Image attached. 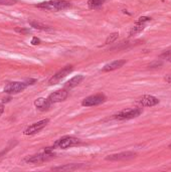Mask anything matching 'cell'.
<instances>
[{
    "label": "cell",
    "instance_id": "cell-1",
    "mask_svg": "<svg viewBox=\"0 0 171 172\" xmlns=\"http://www.w3.org/2000/svg\"><path fill=\"white\" fill-rule=\"evenodd\" d=\"M36 6L47 10H64L71 7V3L64 1V0H50V1L36 4Z\"/></svg>",
    "mask_w": 171,
    "mask_h": 172
},
{
    "label": "cell",
    "instance_id": "cell-2",
    "mask_svg": "<svg viewBox=\"0 0 171 172\" xmlns=\"http://www.w3.org/2000/svg\"><path fill=\"white\" fill-rule=\"evenodd\" d=\"M141 113H142L141 108L125 109L118 114L114 115V119H116V120H130V119H133V118L140 116Z\"/></svg>",
    "mask_w": 171,
    "mask_h": 172
},
{
    "label": "cell",
    "instance_id": "cell-3",
    "mask_svg": "<svg viewBox=\"0 0 171 172\" xmlns=\"http://www.w3.org/2000/svg\"><path fill=\"white\" fill-rule=\"evenodd\" d=\"M55 157V154L51 152V148H46L45 151L43 153H39V154H36L31 157H28L25 161L28 163H41L51 159V158Z\"/></svg>",
    "mask_w": 171,
    "mask_h": 172
},
{
    "label": "cell",
    "instance_id": "cell-4",
    "mask_svg": "<svg viewBox=\"0 0 171 172\" xmlns=\"http://www.w3.org/2000/svg\"><path fill=\"white\" fill-rule=\"evenodd\" d=\"M73 65H67V67L63 68L60 70H59L58 73L55 74L54 76H52L50 81H49V85L50 86H52V85H55V84H58L59 82H60L63 79H64L65 77L68 76V74H69L72 72H73Z\"/></svg>",
    "mask_w": 171,
    "mask_h": 172
},
{
    "label": "cell",
    "instance_id": "cell-5",
    "mask_svg": "<svg viewBox=\"0 0 171 172\" xmlns=\"http://www.w3.org/2000/svg\"><path fill=\"white\" fill-rule=\"evenodd\" d=\"M26 87H27V84L25 82H12L4 88V92L9 95H15L24 91Z\"/></svg>",
    "mask_w": 171,
    "mask_h": 172
},
{
    "label": "cell",
    "instance_id": "cell-6",
    "mask_svg": "<svg viewBox=\"0 0 171 172\" xmlns=\"http://www.w3.org/2000/svg\"><path fill=\"white\" fill-rule=\"evenodd\" d=\"M137 154L131 151H126V152H121L117 154H111L106 157L107 161H127L131 160L136 157Z\"/></svg>",
    "mask_w": 171,
    "mask_h": 172
},
{
    "label": "cell",
    "instance_id": "cell-7",
    "mask_svg": "<svg viewBox=\"0 0 171 172\" xmlns=\"http://www.w3.org/2000/svg\"><path fill=\"white\" fill-rule=\"evenodd\" d=\"M105 101H106V97L103 94H97L86 98L82 102V105L84 107H93V106H98L100 104H103Z\"/></svg>",
    "mask_w": 171,
    "mask_h": 172
},
{
    "label": "cell",
    "instance_id": "cell-8",
    "mask_svg": "<svg viewBox=\"0 0 171 172\" xmlns=\"http://www.w3.org/2000/svg\"><path fill=\"white\" fill-rule=\"evenodd\" d=\"M49 122H50L49 119H45V120H41V121H38L36 123H34V124L30 125V126H28L27 128H26V129L24 130V132H23V134L26 135V136L36 134L40 130H42L43 128L47 125V123Z\"/></svg>",
    "mask_w": 171,
    "mask_h": 172
},
{
    "label": "cell",
    "instance_id": "cell-9",
    "mask_svg": "<svg viewBox=\"0 0 171 172\" xmlns=\"http://www.w3.org/2000/svg\"><path fill=\"white\" fill-rule=\"evenodd\" d=\"M80 143V140L72 137V136H64L61 139H59L58 142H55V146H59L61 149H67L69 147H73V146H76Z\"/></svg>",
    "mask_w": 171,
    "mask_h": 172
},
{
    "label": "cell",
    "instance_id": "cell-10",
    "mask_svg": "<svg viewBox=\"0 0 171 172\" xmlns=\"http://www.w3.org/2000/svg\"><path fill=\"white\" fill-rule=\"evenodd\" d=\"M67 98H68V92L64 89L55 91L49 96V100L51 103H59L61 102V101H64Z\"/></svg>",
    "mask_w": 171,
    "mask_h": 172
},
{
    "label": "cell",
    "instance_id": "cell-11",
    "mask_svg": "<svg viewBox=\"0 0 171 172\" xmlns=\"http://www.w3.org/2000/svg\"><path fill=\"white\" fill-rule=\"evenodd\" d=\"M159 103V100L156 98V97H153V96H143L141 97L139 100H138V104H140L143 107H153Z\"/></svg>",
    "mask_w": 171,
    "mask_h": 172
},
{
    "label": "cell",
    "instance_id": "cell-12",
    "mask_svg": "<svg viewBox=\"0 0 171 172\" xmlns=\"http://www.w3.org/2000/svg\"><path fill=\"white\" fill-rule=\"evenodd\" d=\"M51 102L49 99H45V98H38L37 100L34 101V106L39 110V111H47L50 106H51Z\"/></svg>",
    "mask_w": 171,
    "mask_h": 172
},
{
    "label": "cell",
    "instance_id": "cell-13",
    "mask_svg": "<svg viewBox=\"0 0 171 172\" xmlns=\"http://www.w3.org/2000/svg\"><path fill=\"white\" fill-rule=\"evenodd\" d=\"M126 64V60H114L110 64H107L106 65H104V68L102 69L103 72H111V70H115L117 69H120Z\"/></svg>",
    "mask_w": 171,
    "mask_h": 172
},
{
    "label": "cell",
    "instance_id": "cell-14",
    "mask_svg": "<svg viewBox=\"0 0 171 172\" xmlns=\"http://www.w3.org/2000/svg\"><path fill=\"white\" fill-rule=\"evenodd\" d=\"M83 80H84V76L83 74H78V76L74 77L73 79H71V80L65 83L64 88L65 89H73V88L77 87L78 84H81Z\"/></svg>",
    "mask_w": 171,
    "mask_h": 172
},
{
    "label": "cell",
    "instance_id": "cell-15",
    "mask_svg": "<svg viewBox=\"0 0 171 172\" xmlns=\"http://www.w3.org/2000/svg\"><path fill=\"white\" fill-rule=\"evenodd\" d=\"M82 164H65L64 166L59 167H54L52 170H59V171H74L82 168Z\"/></svg>",
    "mask_w": 171,
    "mask_h": 172
},
{
    "label": "cell",
    "instance_id": "cell-16",
    "mask_svg": "<svg viewBox=\"0 0 171 172\" xmlns=\"http://www.w3.org/2000/svg\"><path fill=\"white\" fill-rule=\"evenodd\" d=\"M144 28H145V23H138V22H136L135 25L133 26L132 28H131L130 32H129V35H130V36H133V35L137 34L139 32H141Z\"/></svg>",
    "mask_w": 171,
    "mask_h": 172
},
{
    "label": "cell",
    "instance_id": "cell-17",
    "mask_svg": "<svg viewBox=\"0 0 171 172\" xmlns=\"http://www.w3.org/2000/svg\"><path fill=\"white\" fill-rule=\"evenodd\" d=\"M106 0H89L88 1V6L91 9H95V8H98L100 6H102L105 3Z\"/></svg>",
    "mask_w": 171,
    "mask_h": 172
},
{
    "label": "cell",
    "instance_id": "cell-18",
    "mask_svg": "<svg viewBox=\"0 0 171 172\" xmlns=\"http://www.w3.org/2000/svg\"><path fill=\"white\" fill-rule=\"evenodd\" d=\"M30 25L32 26L33 28H36V29H40V30H51V28L50 26L45 25L40 22H36V21H31L30 22Z\"/></svg>",
    "mask_w": 171,
    "mask_h": 172
},
{
    "label": "cell",
    "instance_id": "cell-19",
    "mask_svg": "<svg viewBox=\"0 0 171 172\" xmlns=\"http://www.w3.org/2000/svg\"><path fill=\"white\" fill-rule=\"evenodd\" d=\"M118 36H119V33L118 32H114L112 34H110L109 36L107 37L106 41H105V45H109V43H113L114 41H116V39L118 38Z\"/></svg>",
    "mask_w": 171,
    "mask_h": 172
},
{
    "label": "cell",
    "instance_id": "cell-20",
    "mask_svg": "<svg viewBox=\"0 0 171 172\" xmlns=\"http://www.w3.org/2000/svg\"><path fill=\"white\" fill-rule=\"evenodd\" d=\"M16 2V0H0V5H13Z\"/></svg>",
    "mask_w": 171,
    "mask_h": 172
},
{
    "label": "cell",
    "instance_id": "cell-21",
    "mask_svg": "<svg viewBox=\"0 0 171 172\" xmlns=\"http://www.w3.org/2000/svg\"><path fill=\"white\" fill-rule=\"evenodd\" d=\"M161 57H163L164 60H168L171 63V51H166V52H163V54L161 55Z\"/></svg>",
    "mask_w": 171,
    "mask_h": 172
},
{
    "label": "cell",
    "instance_id": "cell-22",
    "mask_svg": "<svg viewBox=\"0 0 171 172\" xmlns=\"http://www.w3.org/2000/svg\"><path fill=\"white\" fill-rule=\"evenodd\" d=\"M150 20H151L150 17L142 16V17H140V18L136 21V22H138V23H146V22H148V21H150Z\"/></svg>",
    "mask_w": 171,
    "mask_h": 172
},
{
    "label": "cell",
    "instance_id": "cell-23",
    "mask_svg": "<svg viewBox=\"0 0 171 172\" xmlns=\"http://www.w3.org/2000/svg\"><path fill=\"white\" fill-rule=\"evenodd\" d=\"M15 31L16 32H19V33H23V34H27L30 32V30L27 28H20V27H16L15 28Z\"/></svg>",
    "mask_w": 171,
    "mask_h": 172
},
{
    "label": "cell",
    "instance_id": "cell-24",
    "mask_svg": "<svg viewBox=\"0 0 171 172\" xmlns=\"http://www.w3.org/2000/svg\"><path fill=\"white\" fill-rule=\"evenodd\" d=\"M31 43H32L33 45H39V43H40V39L37 38V37H33L32 41H31Z\"/></svg>",
    "mask_w": 171,
    "mask_h": 172
},
{
    "label": "cell",
    "instance_id": "cell-25",
    "mask_svg": "<svg viewBox=\"0 0 171 172\" xmlns=\"http://www.w3.org/2000/svg\"><path fill=\"white\" fill-rule=\"evenodd\" d=\"M164 80H165V82H167V83L171 84V74H167V76H166V77L164 78Z\"/></svg>",
    "mask_w": 171,
    "mask_h": 172
},
{
    "label": "cell",
    "instance_id": "cell-26",
    "mask_svg": "<svg viewBox=\"0 0 171 172\" xmlns=\"http://www.w3.org/2000/svg\"><path fill=\"white\" fill-rule=\"evenodd\" d=\"M36 82V80H27L25 83L27 84V86H28V85H33Z\"/></svg>",
    "mask_w": 171,
    "mask_h": 172
},
{
    "label": "cell",
    "instance_id": "cell-27",
    "mask_svg": "<svg viewBox=\"0 0 171 172\" xmlns=\"http://www.w3.org/2000/svg\"><path fill=\"white\" fill-rule=\"evenodd\" d=\"M3 112H4V106L2 104H0V116L3 114Z\"/></svg>",
    "mask_w": 171,
    "mask_h": 172
},
{
    "label": "cell",
    "instance_id": "cell-28",
    "mask_svg": "<svg viewBox=\"0 0 171 172\" xmlns=\"http://www.w3.org/2000/svg\"><path fill=\"white\" fill-rule=\"evenodd\" d=\"M10 100V98H7V99H3V102H8Z\"/></svg>",
    "mask_w": 171,
    "mask_h": 172
},
{
    "label": "cell",
    "instance_id": "cell-29",
    "mask_svg": "<svg viewBox=\"0 0 171 172\" xmlns=\"http://www.w3.org/2000/svg\"><path fill=\"white\" fill-rule=\"evenodd\" d=\"M168 147H169V148H170V149H171V144H170V145H169V146H168Z\"/></svg>",
    "mask_w": 171,
    "mask_h": 172
}]
</instances>
